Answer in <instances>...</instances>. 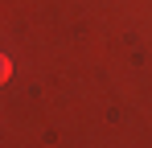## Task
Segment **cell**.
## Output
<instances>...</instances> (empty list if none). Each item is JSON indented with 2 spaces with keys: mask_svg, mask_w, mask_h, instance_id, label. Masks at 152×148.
Segmentation results:
<instances>
[{
  "mask_svg": "<svg viewBox=\"0 0 152 148\" xmlns=\"http://www.w3.org/2000/svg\"><path fill=\"white\" fill-rule=\"evenodd\" d=\"M8 74H12V62H8V58H4V53H0V86H4V82H8Z\"/></svg>",
  "mask_w": 152,
  "mask_h": 148,
  "instance_id": "obj_1",
  "label": "cell"
}]
</instances>
